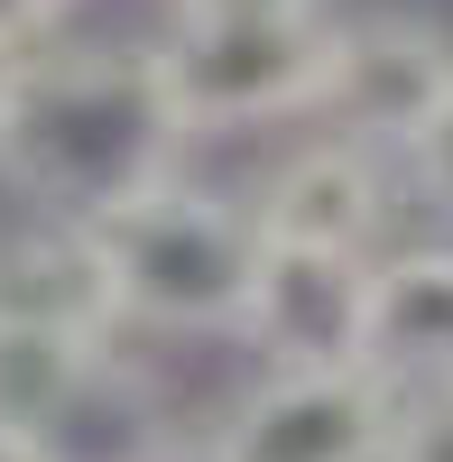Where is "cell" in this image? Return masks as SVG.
<instances>
[{
  "label": "cell",
  "instance_id": "1",
  "mask_svg": "<svg viewBox=\"0 0 453 462\" xmlns=\"http://www.w3.org/2000/svg\"><path fill=\"white\" fill-rule=\"evenodd\" d=\"M185 111L158 74V47H37L0 93V176L37 222H102L167 185L185 158Z\"/></svg>",
  "mask_w": 453,
  "mask_h": 462
},
{
  "label": "cell",
  "instance_id": "2",
  "mask_svg": "<svg viewBox=\"0 0 453 462\" xmlns=\"http://www.w3.org/2000/svg\"><path fill=\"white\" fill-rule=\"evenodd\" d=\"M93 250H102V278L121 324L148 333H241L250 315V278H259V213L213 195V185H148L121 213L84 222Z\"/></svg>",
  "mask_w": 453,
  "mask_h": 462
},
{
  "label": "cell",
  "instance_id": "3",
  "mask_svg": "<svg viewBox=\"0 0 453 462\" xmlns=\"http://www.w3.org/2000/svg\"><path fill=\"white\" fill-rule=\"evenodd\" d=\"M158 74L185 111V130H259L315 121L333 74V19H185L158 37Z\"/></svg>",
  "mask_w": 453,
  "mask_h": 462
},
{
  "label": "cell",
  "instance_id": "4",
  "mask_svg": "<svg viewBox=\"0 0 453 462\" xmlns=\"http://www.w3.org/2000/svg\"><path fill=\"white\" fill-rule=\"evenodd\" d=\"M453 102V37L426 19H352L333 28V74H324V139H352L370 158H407L435 111Z\"/></svg>",
  "mask_w": 453,
  "mask_h": 462
},
{
  "label": "cell",
  "instance_id": "5",
  "mask_svg": "<svg viewBox=\"0 0 453 462\" xmlns=\"http://www.w3.org/2000/svg\"><path fill=\"white\" fill-rule=\"evenodd\" d=\"M370 278H380V259L269 241L241 342H259L269 370H370Z\"/></svg>",
  "mask_w": 453,
  "mask_h": 462
},
{
  "label": "cell",
  "instance_id": "6",
  "mask_svg": "<svg viewBox=\"0 0 453 462\" xmlns=\"http://www.w3.org/2000/svg\"><path fill=\"white\" fill-rule=\"evenodd\" d=\"M389 426L398 389L370 370H269L213 435L241 462H389Z\"/></svg>",
  "mask_w": 453,
  "mask_h": 462
},
{
  "label": "cell",
  "instance_id": "7",
  "mask_svg": "<svg viewBox=\"0 0 453 462\" xmlns=\"http://www.w3.org/2000/svg\"><path fill=\"white\" fill-rule=\"evenodd\" d=\"M259 241H287V250H343V259H370L389 222V167L352 139H296L287 158L259 185Z\"/></svg>",
  "mask_w": 453,
  "mask_h": 462
},
{
  "label": "cell",
  "instance_id": "8",
  "mask_svg": "<svg viewBox=\"0 0 453 462\" xmlns=\"http://www.w3.org/2000/svg\"><path fill=\"white\" fill-rule=\"evenodd\" d=\"M370 379L398 398L453 379V241H417L380 259V278H370Z\"/></svg>",
  "mask_w": 453,
  "mask_h": 462
},
{
  "label": "cell",
  "instance_id": "9",
  "mask_svg": "<svg viewBox=\"0 0 453 462\" xmlns=\"http://www.w3.org/2000/svg\"><path fill=\"white\" fill-rule=\"evenodd\" d=\"M0 324H37V333H84L111 342L121 305H111L102 250L84 222H28L0 241Z\"/></svg>",
  "mask_w": 453,
  "mask_h": 462
},
{
  "label": "cell",
  "instance_id": "10",
  "mask_svg": "<svg viewBox=\"0 0 453 462\" xmlns=\"http://www.w3.org/2000/svg\"><path fill=\"white\" fill-rule=\"evenodd\" d=\"M176 416H167V389L148 379L130 352H102L84 370V389L56 407V426L37 435L28 453L37 462H176Z\"/></svg>",
  "mask_w": 453,
  "mask_h": 462
},
{
  "label": "cell",
  "instance_id": "11",
  "mask_svg": "<svg viewBox=\"0 0 453 462\" xmlns=\"http://www.w3.org/2000/svg\"><path fill=\"white\" fill-rule=\"evenodd\" d=\"M111 352V342L84 333H37V324H0V435L37 444L56 426V407L84 389V370Z\"/></svg>",
  "mask_w": 453,
  "mask_h": 462
},
{
  "label": "cell",
  "instance_id": "12",
  "mask_svg": "<svg viewBox=\"0 0 453 462\" xmlns=\"http://www.w3.org/2000/svg\"><path fill=\"white\" fill-rule=\"evenodd\" d=\"M389 462H453V379H444V389H407L398 398Z\"/></svg>",
  "mask_w": 453,
  "mask_h": 462
},
{
  "label": "cell",
  "instance_id": "13",
  "mask_svg": "<svg viewBox=\"0 0 453 462\" xmlns=\"http://www.w3.org/2000/svg\"><path fill=\"white\" fill-rule=\"evenodd\" d=\"M407 176H417V195H426L435 213H453V102L435 111V130L407 148Z\"/></svg>",
  "mask_w": 453,
  "mask_h": 462
},
{
  "label": "cell",
  "instance_id": "14",
  "mask_svg": "<svg viewBox=\"0 0 453 462\" xmlns=\"http://www.w3.org/2000/svg\"><path fill=\"white\" fill-rule=\"evenodd\" d=\"M74 0H0V56H37Z\"/></svg>",
  "mask_w": 453,
  "mask_h": 462
},
{
  "label": "cell",
  "instance_id": "15",
  "mask_svg": "<svg viewBox=\"0 0 453 462\" xmlns=\"http://www.w3.org/2000/svg\"><path fill=\"white\" fill-rule=\"evenodd\" d=\"M324 0H167V19H315Z\"/></svg>",
  "mask_w": 453,
  "mask_h": 462
},
{
  "label": "cell",
  "instance_id": "16",
  "mask_svg": "<svg viewBox=\"0 0 453 462\" xmlns=\"http://www.w3.org/2000/svg\"><path fill=\"white\" fill-rule=\"evenodd\" d=\"M176 462H241V453L222 444V435H185V444H176Z\"/></svg>",
  "mask_w": 453,
  "mask_h": 462
},
{
  "label": "cell",
  "instance_id": "17",
  "mask_svg": "<svg viewBox=\"0 0 453 462\" xmlns=\"http://www.w3.org/2000/svg\"><path fill=\"white\" fill-rule=\"evenodd\" d=\"M0 462H37V453H28V444H10V435H0Z\"/></svg>",
  "mask_w": 453,
  "mask_h": 462
},
{
  "label": "cell",
  "instance_id": "18",
  "mask_svg": "<svg viewBox=\"0 0 453 462\" xmlns=\"http://www.w3.org/2000/svg\"><path fill=\"white\" fill-rule=\"evenodd\" d=\"M10 65H19V56H0V93H10Z\"/></svg>",
  "mask_w": 453,
  "mask_h": 462
}]
</instances>
